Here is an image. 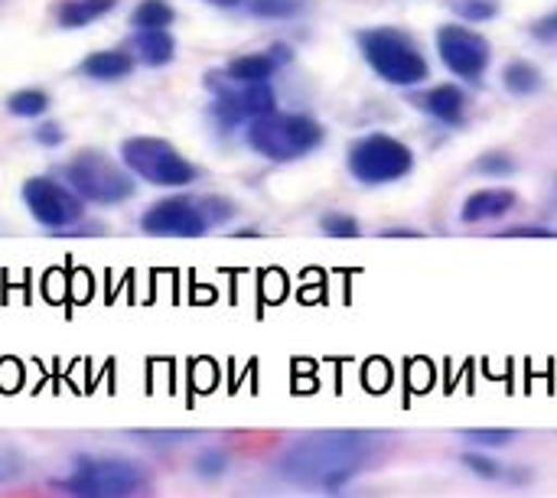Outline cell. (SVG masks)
Returning a JSON list of instances; mask_svg holds the SVG:
<instances>
[{
  "instance_id": "3957f363",
  "label": "cell",
  "mask_w": 557,
  "mask_h": 498,
  "mask_svg": "<svg viewBox=\"0 0 557 498\" xmlns=\"http://www.w3.org/2000/svg\"><path fill=\"white\" fill-rule=\"evenodd\" d=\"M248 144L255 153H261L274 163H290L323 144V127L307 114L268 111V114L248 121Z\"/></svg>"
},
{
  "instance_id": "ac0fdd59",
  "label": "cell",
  "mask_w": 557,
  "mask_h": 498,
  "mask_svg": "<svg viewBox=\"0 0 557 498\" xmlns=\"http://www.w3.org/2000/svg\"><path fill=\"white\" fill-rule=\"evenodd\" d=\"M173 20H176V13L166 0H140L131 13L134 29H166Z\"/></svg>"
},
{
  "instance_id": "e0dca14e",
  "label": "cell",
  "mask_w": 557,
  "mask_h": 498,
  "mask_svg": "<svg viewBox=\"0 0 557 498\" xmlns=\"http://www.w3.org/2000/svg\"><path fill=\"white\" fill-rule=\"evenodd\" d=\"M114 7H117V0H59L55 3V20L65 29H78V26H88V23L101 20Z\"/></svg>"
},
{
  "instance_id": "2e32d148",
  "label": "cell",
  "mask_w": 557,
  "mask_h": 498,
  "mask_svg": "<svg viewBox=\"0 0 557 498\" xmlns=\"http://www.w3.org/2000/svg\"><path fill=\"white\" fill-rule=\"evenodd\" d=\"M418 104H421L431 117H437V121H444V124H460V121H463V111H467V95H463L457 85H437V88H431L428 95H421Z\"/></svg>"
},
{
  "instance_id": "6da1fadb",
  "label": "cell",
  "mask_w": 557,
  "mask_h": 498,
  "mask_svg": "<svg viewBox=\"0 0 557 498\" xmlns=\"http://www.w3.org/2000/svg\"><path fill=\"white\" fill-rule=\"evenodd\" d=\"M375 453H379L375 434H362V431L310 434L281 453L277 473L290 486L336 493L346 483H352L375 460Z\"/></svg>"
},
{
  "instance_id": "1f68e13d",
  "label": "cell",
  "mask_w": 557,
  "mask_h": 498,
  "mask_svg": "<svg viewBox=\"0 0 557 498\" xmlns=\"http://www.w3.org/2000/svg\"><path fill=\"white\" fill-rule=\"evenodd\" d=\"M506 235H512V238H555L557 232H552V228H512V232H506Z\"/></svg>"
},
{
  "instance_id": "9a60e30c",
  "label": "cell",
  "mask_w": 557,
  "mask_h": 498,
  "mask_svg": "<svg viewBox=\"0 0 557 498\" xmlns=\"http://www.w3.org/2000/svg\"><path fill=\"white\" fill-rule=\"evenodd\" d=\"M131 69H134V55L127 49H98V52L85 55L78 65V72L95 82H117V78L131 75Z\"/></svg>"
},
{
  "instance_id": "44dd1931",
  "label": "cell",
  "mask_w": 557,
  "mask_h": 498,
  "mask_svg": "<svg viewBox=\"0 0 557 498\" xmlns=\"http://www.w3.org/2000/svg\"><path fill=\"white\" fill-rule=\"evenodd\" d=\"M248 10L255 16H271V20H287L304 10V0H251Z\"/></svg>"
},
{
  "instance_id": "7a4b0ae2",
  "label": "cell",
  "mask_w": 557,
  "mask_h": 498,
  "mask_svg": "<svg viewBox=\"0 0 557 498\" xmlns=\"http://www.w3.org/2000/svg\"><path fill=\"white\" fill-rule=\"evenodd\" d=\"M359 49H362L366 62L372 65V72L379 78H385L388 85L411 88L428 78V59L421 55L414 39L401 29H392V26L362 29Z\"/></svg>"
},
{
  "instance_id": "30bf717a",
  "label": "cell",
  "mask_w": 557,
  "mask_h": 498,
  "mask_svg": "<svg viewBox=\"0 0 557 498\" xmlns=\"http://www.w3.org/2000/svg\"><path fill=\"white\" fill-rule=\"evenodd\" d=\"M437 52H441L444 65L467 82L483 78V72L490 69V55H493L490 42L460 23H447L437 29Z\"/></svg>"
},
{
  "instance_id": "4fadbf2b",
  "label": "cell",
  "mask_w": 557,
  "mask_h": 498,
  "mask_svg": "<svg viewBox=\"0 0 557 498\" xmlns=\"http://www.w3.org/2000/svg\"><path fill=\"white\" fill-rule=\"evenodd\" d=\"M516 192L512 189H480L473 192L463 209H460V219L467 225H476V222H493V219H503L516 209Z\"/></svg>"
},
{
  "instance_id": "9c48e42d",
  "label": "cell",
  "mask_w": 557,
  "mask_h": 498,
  "mask_svg": "<svg viewBox=\"0 0 557 498\" xmlns=\"http://www.w3.org/2000/svg\"><path fill=\"white\" fill-rule=\"evenodd\" d=\"M23 202L29 209V215L59 232V228H72L82 222L85 209H82V196H75L69 186H62L59 179H49V176H33L23 183Z\"/></svg>"
},
{
  "instance_id": "4316f807",
  "label": "cell",
  "mask_w": 557,
  "mask_h": 498,
  "mask_svg": "<svg viewBox=\"0 0 557 498\" xmlns=\"http://www.w3.org/2000/svg\"><path fill=\"white\" fill-rule=\"evenodd\" d=\"M463 463L470 466V473H476V476H483V480H496L499 476V463H493V460H486V457H476V453H467L463 457Z\"/></svg>"
},
{
  "instance_id": "f1b7e54d",
  "label": "cell",
  "mask_w": 557,
  "mask_h": 498,
  "mask_svg": "<svg viewBox=\"0 0 557 498\" xmlns=\"http://www.w3.org/2000/svg\"><path fill=\"white\" fill-rule=\"evenodd\" d=\"M532 33H535L539 39H545V42H555L557 39V10H552L548 16H542V20L532 26Z\"/></svg>"
},
{
  "instance_id": "83f0119b",
  "label": "cell",
  "mask_w": 557,
  "mask_h": 498,
  "mask_svg": "<svg viewBox=\"0 0 557 498\" xmlns=\"http://www.w3.org/2000/svg\"><path fill=\"white\" fill-rule=\"evenodd\" d=\"M20 470H23L20 457H16V453H10V450H0V483L16 480V476H20Z\"/></svg>"
},
{
  "instance_id": "f546056e",
  "label": "cell",
  "mask_w": 557,
  "mask_h": 498,
  "mask_svg": "<svg viewBox=\"0 0 557 498\" xmlns=\"http://www.w3.org/2000/svg\"><path fill=\"white\" fill-rule=\"evenodd\" d=\"M516 163L506 157V153H490L486 160H480V170H490V173H509Z\"/></svg>"
},
{
  "instance_id": "8fae6325",
  "label": "cell",
  "mask_w": 557,
  "mask_h": 498,
  "mask_svg": "<svg viewBox=\"0 0 557 498\" xmlns=\"http://www.w3.org/2000/svg\"><path fill=\"white\" fill-rule=\"evenodd\" d=\"M232 85L238 88H219L215 98V117L222 124H242L274 111V91L268 88V82H232Z\"/></svg>"
},
{
  "instance_id": "d6986e66",
  "label": "cell",
  "mask_w": 557,
  "mask_h": 498,
  "mask_svg": "<svg viewBox=\"0 0 557 498\" xmlns=\"http://www.w3.org/2000/svg\"><path fill=\"white\" fill-rule=\"evenodd\" d=\"M7 111L16 117H39L49 111V95L39 88H20L7 98Z\"/></svg>"
},
{
  "instance_id": "5bb4252c",
  "label": "cell",
  "mask_w": 557,
  "mask_h": 498,
  "mask_svg": "<svg viewBox=\"0 0 557 498\" xmlns=\"http://www.w3.org/2000/svg\"><path fill=\"white\" fill-rule=\"evenodd\" d=\"M284 59H290L287 46H274V52L238 55V59L228 62L225 78H228V82H268V78L277 72V65H281Z\"/></svg>"
},
{
  "instance_id": "603a6c76",
  "label": "cell",
  "mask_w": 557,
  "mask_h": 498,
  "mask_svg": "<svg viewBox=\"0 0 557 498\" xmlns=\"http://www.w3.org/2000/svg\"><path fill=\"white\" fill-rule=\"evenodd\" d=\"M454 10L463 16V20H473V23H480V20H490V16H496V0H454Z\"/></svg>"
},
{
  "instance_id": "277c9868",
  "label": "cell",
  "mask_w": 557,
  "mask_h": 498,
  "mask_svg": "<svg viewBox=\"0 0 557 498\" xmlns=\"http://www.w3.org/2000/svg\"><path fill=\"white\" fill-rule=\"evenodd\" d=\"M235 212L232 202L225 199H186V196H170L153 202L144 219L140 228L147 235H163V238H196L202 235L209 225L225 222Z\"/></svg>"
},
{
  "instance_id": "7402d4cb",
  "label": "cell",
  "mask_w": 557,
  "mask_h": 498,
  "mask_svg": "<svg viewBox=\"0 0 557 498\" xmlns=\"http://www.w3.org/2000/svg\"><path fill=\"white\" fill-rule=\"evenodd\" d=\"M320 228H323L326 235H333V238H356V235H359V222H356L352 215H343V212L323 215Z\"/></svg>"
},
{
  "instance_id": "ba28073f",
  "label": "cell",
  "mask_w": 557,
  "mask_h": 498,
  "mask_svg": "<svg viewBox=\"0 0 557 498\" xmlns=\"http://www.w3.org/2000/svg\"><path fill=\"white\" fill-rule=\"evenodd\" d=\"M349 173L359 183H395L405 179L414 166V153L408 144L388 134H366L349 147Z\"/></svg>"
},
{
  "instance_id": "cb8c5ba5",
  "label": "cell",
  "mask_w": 557,
  "mask_h": 498,
  "mask_svg": "<svg viewBox=\"0 0 557 498\" xmlns=\"http://www.w3.org/2000/svg\"><path fill=\"white\" fill-rule=\"evenodd\" d=\"M463 437L473 440V444H480V447H503V444H509L516 434H512V431H463Z\"/></svg>"
},
{
  "instance_id": "7c38bea8",
  "label": "cell",
  "mask_w": 557,
  "mask_h": 498,
  "mask_svg": "<svg viewBox=\"0 0 557 498\" xmlns=\"http://www.w3.org/2000/svg\"><path fill=\"white\" fill-rule=\"evenodd\" d=\"M127 52L134 55V62L160 69L166 62H173L176 55V39L166 29H137L127 42Z\"/></svg>"
},
{
  "instance_id": "484cf974",
  "label": "cell",
  "mask_w": 557,
  "mask_h": 498,
  "mask_svg": "<svg viewBox=\"0 0 557 498\" xmlns=\"http://www.w3.org/2000/svg\"><path fill=\"white\" fill-rule=\"evenodd\" d=\"M137 437H147L153 444H180V440H193L196 431H137Z\"/></svg>"
},
{
  "instance_id": "52a82bcc",
  "label": "cell",
  "mask_w": 557,
  "mask_h": 498,
  "mask_svg": "<svg viewBox=\"0 0 557 498\" xmlns=\"http://www.w3.org/2000/svg\"><path fill=\"white\" fill-rule=\"evenodd\" d=\"M65 186L88 199V202H98V206H117L124 199L134 196V179L127 170H121L114 160L95 153V150H85V153H75L69 163H65Z\"/></svg>"
},
{
  "instance_id": "8992f818",
  "label": "cell",
  "mask_w": 557,
  "mask_h": 498,
  "mask_svg": "<svg viewBox=\"0 0 557 498\" xmlns=\"http://www.w3.org/2000/svg\"><path fill=\"white\" fill-rule=\"evenodd\" d=\"M121 160L124 166L153 183V186H166V189H183L196 179V166L170 144L160 137H131L121 144Z\"/></svg>"
},
{
  "instance_id": "4dcf8cb0",
  "label": "cell",
  "mask_w": 557,
  "mask_h": 498,
  "mask_svg": "<svg viewBox=\"0 0 557 498\" xmlns=\"http://www.w3.org/2000/svg\"><path fill=\"white\" fill-rule=\"evenodd\" d=\"M36 140H39L42 147H59V144H62L59 124H42V127H36Z\"/></svg>"
},
{
  "instance_id": "5b68a950",
  "label": "cell",
  "mask_w": 557,
  "mask_h": 498,
  "mask_svg": "<svg viewBox=\"0 0 557 498\" xmlns=\"http://www.w3.org/2000/svg\"><path fill=\"white\" fill-rule=\"evenodd\" d=\"M147 486V476L137 463L114 460V457H82L72 473L62 480V489L69 496L82 498H124L140 496Z\"/></svg>"
},
{
  "instance_id": "d4e9b609",
  "label": "cell",
  "mask_w": 557,
  "mask_h": 498,
  "mask_svg": "<svg viewBox=\"0 0 557 498\" xmlns=\"http://www.w3.org/2000/svg\"><path fill=\"white\" fill-rule=\"evenodd\" d=\"M225 466H228V460L219 450H209L199 457V476H206V480H219L225 473Z\"/></svg>"
},
{
  "instance_id": "d6a6232c",
  "label": "cell",
  "mask_w": 557,
  "mask_h": 498,
  "mask_svg": "<svg viewBox=\"0 0 557 498\" xmlns=\"http://www.w3.org/2000/svg\"><path fill=\"white\" fill-rule=\"evenodd\" d=\"M206 3H215V7H238L242 0H206Z\"/></svg>"
},
{
  "instance_id": "ffe728a7",
  "label": "cell",
  "mask_w": 557,
  "mask_h": 498,
  "mask_svg": "<svg viewBox=\"0 0 557 498\" xmlns=\"http://www.w3.org/2000/svg\"><path fill=\"white\" fill-rule=\"evenodd\" d=\"M503 82L516 95H532V91L542 88V72L535 65H529V62H512V65H506Z\"/></svg>"
}]
</instances>
